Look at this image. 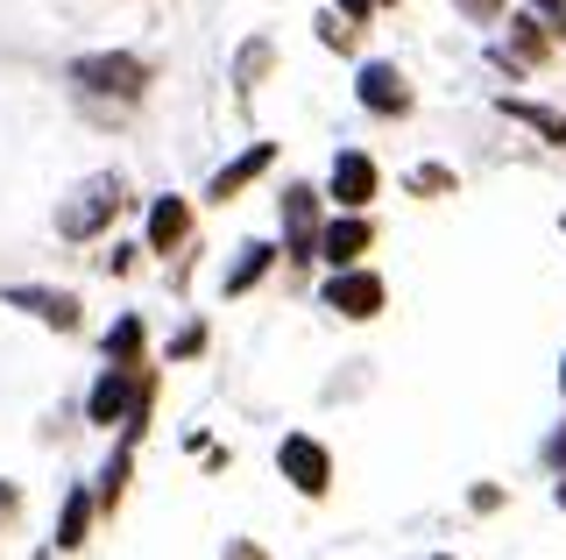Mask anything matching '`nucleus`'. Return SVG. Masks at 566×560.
Masks as SVG:
<instances>
[{"label":"nucleus","mask_w":566,"mask_h":560,"mask_svg":"<svg viewBox=\"0 0 566 560\" xmlns=\"http://www.w3.org/2000/svg\"><path fill=\"white\" fill-rule=\"evenodd\" d=\"M85 525H93V497L71 489V497H64V525H57V547H85Z\"/></svg>","instance_id":"nucleus-15"},{"label":"nucleus","mask_w":566,"mask_h":560,"mask_svg":"<svg viewBox=\"0 0 566 560\" xmlns=\"http://www.w3.org/2000/svg\"><path fill=\"white\" fill-rule=\"evenodd\" d=\"M326 305L340 312V320H376L382 312V277L376 270H333V284H326Z\"/></svg>","instance_id":"nucleus-4"},{"label":"nucleus","mask_w":566,"mask_h":560,"mask_svg":"<svg viewBox=\"0 0 566 560\" xmlns=\"http://www.w3.org/2000/svg\"><path fill=\"white\" fill-rule=\"evenodd\" d=\"M376 8H397V0H376Z\"/></svg>","instance_id":"nucleus-25"},{"label":"nucleus","mask_w":566,"mask_h":560,"mask_svg":"<svg viewBox=\"0 0 566 560\" xmlns=\"http://www.w3.org/2000/svg\"><path fill=\"white\" fill-rule=\"evenodd\" d=\"M120 489H128V447H120L114 462L99 468V504H106V511H114V504H120Z\"/></svg>","instance_id":"nucleus-17"},{"label":"nucleus","mask_w":566,"mask_h":560,"mask_svg":"<svg viewBox=\"0 0 566 560\" xmlns=\"http://www.w3.org/2000/svg\"><path fill=\"white\" fill-rule=\"evenodd\" d=\"M439 560H453V553H439Z\"/></svg>","instance_id":"nucleus-26"},{"label":"nucleus","mask_w":566,"mask_h":560,"mask_svg":"<svg viewBox=\"0 0 566 560\" xmlns=\"http://www.w3.org/2000/svg\"><path fill=\"white\" fill-rule=\"evenodd\" d=\"M270 262H276V249H262V241H248V249H241V262L227 270V299H241V291H255Z\"/></svg>","instance_id":"nucleus-12"},{"label":"nucleus","mask_w":566,"mask_h":560,"mask_svg":"<svg viewBox=\"0 0 566 560\" xmlns=\"http://www.w3.org/2000/svg\"><path fill=\"white\" fill-rule=\"evenodd\" d=\"M553 497H559V511H566V476H559V489H553Z\"/></svg>","instance_id":"nucleus-23"},{"label":"nucleus","mask_w":566,"mask_h":560,"mask_svg":"<svg viewBox=\"0 0 566 560\" xmlns=\"http://www.w3.org/2000/svg\"><path fill=\"white\" fill-rule=\"evenodd\" d=\"M503 114H510V121H531L545 143H566V114H553V107H531V100H510V93H503Z\"/></svg>","instance_id":"nucleus-13"},{"label":"nucleus","mask_w":566,"mask_h":560,"mask_svg":"<svg viewBox=\"0 0 566 560\" xmlns=\"http://www.w3.org/2000/svg\"><path fill=\"white\" fill-rule=\"evenodd\" d=\"M114 214H120V178H85L78 199L57 206V235L64 241H93V235L114 227Z\"/></svg>","instance_id":"nucleus-2"},{"label":"nucleus","mask_w":566,"mask_h":560,"mask_svg":"<svg viewBox=\"0 0 566 560\" xmlns=\"http://www.w3.org/2000/svg\"><path fill=\"white\" fill-rule=\"evenodd\" d=\"M559 391H566V362H559Z\"/></svg>","instance_id":"nucleus-24"},{"label":"nucleus","mask_w":566,"mask_h":560,"mask_svg":"<svg viewBox=\"0 0 566 560\" xmlns=\"http://www.w3.org/2000/svg\"><path fill=\"white\" fill-rule=\"evenodd\" d=\"M185 235H191V206H185V199H156V206H149V249L170 256Z\"/></svg>","instance_id":"nucleus-11"},{"label":"nucleus","mask_w":566,"mask_h":560,"mask_svg":"<svg viewBox=\"0 0 566 560\" xmlns=\"http://www.w3.org/2000/svg\"><path fill=\"white\" fill-rule=\"evenodd\" d=\"M14 511H22V489H14V483H0V525H8Z\"/></svg>","instance_id":"nucleus-20"},{"label":"nucleus","mask_w":566,"mask_h":560,"mask_svg":"<svg viewBox=\"0 0 566 560\" xmlns=\"http://www.w3.org/2000/svg\"><path fill=\"white\" fill-rule=\"evenodd\" d=\"M283 235H291V256H318V206L305 185L283 191Z\"/></svg>","instance_id":"nucleus-8"},{"label":"nucleus","mask_w":566,"mask_h":560,"mask_svg":"<svg viewBox=\"0 0 566 560\" xmlns=\"http://www.w3.org/2000/svg\"><path fill=\"white\" fill-rule=\"evenodd\" d=\"M495 58H524V64H538V58H545V29L531 22V14H517V22H510V50H495Z\"/></svg>","instance_id":"nucleus-14"},{"label":"nucleus","mask_w":566,"mask_h":560,"mask_svg":"<svg viewBox=\"0 0 566 560\" xmlns=\"http://www.w3.org/2000/svg\"><path fill=\"white\" fill-rule=\"evenodd\" d=\"M71 85L93 100H142L149 93V64L128 50H93V58H71Z\"/></svg>","instance_id":"nucleus-1"},{"label":"nucleus","mask_w":566,"mask_h":560,"mask_svg":"<svg viewBox=\"0 0 566 560\" xmlns=\"http://www.w3.org/2000/svg\"><path fill=\"white\" fill-rule=\"evenodd\" d=\"M368 241H376V235H368V220H361V214H347V220H333V227H318V256H326V262H333V270H347V262H354V256H361V249H368Z\"/></svg>","instance_id":"nucleus-9"},{"label":"nucleus","mask_w":566,"mask_h":560,"mask_svg":"<svg viewBox=\"0 0 566 560\" xmlns=\"http://www.w3.org/2000/svg\"><path fill=\"white\" fill-rule=\"evenodd\" d=\"M270 164H276V149H270V143H255L248 156H234V164H227V170H220V178H212L206 191H212V199L227 206V199H234L241 185H255V178H262V170H270Z\"/></svg>","instance_id":"nucleus-10"},{"label":"nucleus","mask_w":566,"mask_h":560,"mask_svg":"<svg viewBox=\"0 0 566 560\" xmlns=\"http://www.w3.org/2000/svg\"><path fill=\"white\" fill-rule=\"evenodd\" d=\"M8 305L35 312V320H43V326H57V334H71V326H78V299H71V291H43V284H22V291H8Z\"/></svg>","instance_id":"nucleus-7"},{"label":"nucleus","mask_w":566,"mask_h":560,"mask_svg":"<svg viewBox=\"0 0 566 560\" xmlns=\"http://www.w3.org/2000/svg\"><path fill=\"white\" fill-rule=\"evenodd\" d=\"M199 348H206V326H185V334H177V341H170V355H177V362H185V355H199Z\"/></svg>","instance_id":"nucleus-19"},{"label":"nucleus","mask_w":566,"mask_h":560,"mask_svg":"<svg viewBox=\"0 0 566 560\" xmlns=\"http://www.w3.org/2000/svg\"><path fill=\"white\" fill-rule=\"evenodd\" d=\"M354 93H361V107H368V114H411V85H403L397 64H361Z\"/></svg>","instance_id":"nucleus-5"},{"label":"nucleus","mask_w":566,"mask_h":560,"mask_svg":"<svg viewBox=\"0 0 566 560\" xmlns=\"http://www.w3.org/2000/svg\"><path fill=\"white\" fill-rule=\"evenodd\" d=\"M276 468L291 476V489H305V497H326V483H333V462H326V447H318L312 433H283Z\"/></svg>","instance_id":"nucleus-3"},{"label":"nucleus","mask_w":566,"mask_h":560,"mask_svg":"<svg viewBox=\"0 0 566 560\" xmlns=\"http://www.w3.org/2000/svg\"><path fill=\"white\" fill-rule=\"evenodd\" d=\"M227 560H270L262 547H248V539H234V547H227Z\"/></svg>","instance_id":"nucleus-21"},{"label":"nucleus","mask_w":566,"mask_h":560,"mask_svg":"<svg viewBox=\"0 0 566 560\" xmlns=\"http://www.w3.org/2000/svg\"><path fill=\"white\" fill-rule=\"evenodd\" d=\"M411 185H418V191H447V185H453V170H439V164H424V170H411Z\"/></svg>","instance_id":"nucleus-18"},{"label":"nucleus","mask_w":566,"mask_h":560,"mask_svg":"<svg viewBox=\"0 0 566 560\" xmlns=\"http://www.w3.org/2000/svg\"><path fill=\"white\" fill-rule=\"evenodd\" d=\"M135 355H142V320H114V334H106V362L135 370Z\"/></svg>","instance_id":"nucleus-16"},{"label":"nucleus","mask_w":566,"mask_h":560,"mask_svg":"<svg viewBox=\"0 0 566 560\" xmlns=\"http://www.w3.org/2000/svg\"><path fill=\"white\" fill-rule=\"evenodd\" d=\"M368 8H376V0H340V14H354V22H361Z\"/></svg>","instance_id":"nucleus-22"},{"label":"nucleus","mask_w":566,"mask_h":560,"mask_svg":"<svg viewBox=\"0 0 566 560\" xmlns=\"http://www.w3.org/2000/svg\"><path fill=\"white\" fill-rule=\"evenodd\" d=\"M368 199H376V164H368L361 149H340V156H333V206L361 214Z\"/></svg>","instance_id":"nucleus-6"}]
</instances>
